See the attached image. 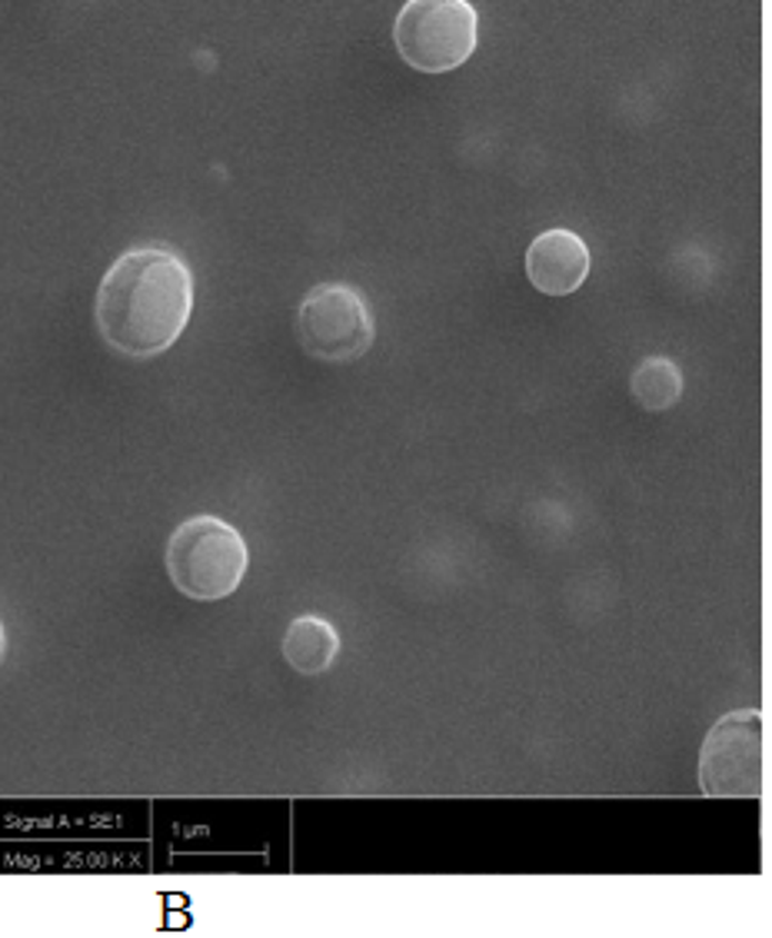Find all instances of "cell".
<instances>
[{
  "mask_svg": "<svg viewBox=\"0 0 772 938\" xmlns=\"http://www.w3.org/2000/svg\"><path fill=\"white\" fill-rule=\"evenodd\" d=\"M297 339L320 363H354L377 339L374 310L350 284H317L297 307Z\"/></svg>",
  "mask_w": 772,
  "mask_h": 938,
  "instance_id": "5",
  "label": "cell"
},
{
  "mask_svg": "<svg viewBox=\"0 0 772 938\" xmlns=\"http://www.w3.org/2000/svg\"><path fill=\"white\" fill-rule=\"evenodd\" d=\"M393 43L406 67L449 73L479 43V17L469 0H406L393 20Z\"/></svg>",
  "mask_w": 772,
  "mask_h": 938,
  "instance_id": "3",
  "label": "cell"
},
{
  "mask_svg": "<svg viewBox=\"0 0 772 938\" xmlns=\"http://www.w3.org/2000/svg\"><path fill=\"white\" fill-rule=\"evenodd\" d=\"M630 393L646 413H666L683 399V373L666 356H650L630 373Z\"/></svg>",
  "mask_w": 772,
  "mask_h": 938,
  "instance_id": "8",
  "label": "cell"
},
{
  "mask_svg": "<svg viewBox=\"0 0 772 938\" xmlns=\"http://www.w3.org/2000/svg\"><path fill=\"white\" fill-rule=\"evenodd\" d=\"M593 257L576 230L553 227L543 230L526 250V277L546 297H570L590 277Z\"/></svg>",
  "mask_w": 772,
  "mask_h": 938,
  "instance_id": "6",
  "label": "cell"
},
{
  "mask_svg": "<svg viewBox=\"0 0 772 938\" xmlns=\"http://www.w3.org/2000/svg\"><path fill=\"white\" fill-rule=\"evenodd\" d=\"M3 652H7V632H3V623H0V659H3Z\"/></svg>",
  "mask_w": 772,
  "mask_h": 938,
  "instance_id": "9",
  "label": "cell"
},
{
  "mask_svg": "<svg viewBox=\"0 0 772 938\" xmlns=\"http://www.w3.org/2000/svg\"><path fill=\"white\" fill-rule=\"evenodd\" d=\"M280 652H284L287 665L297 669L300 675H320L337 662L340 635L334 623H327L320 616H297L284 632Z\"/></svg>",
  "mask_w": 772,
  "mask_h": 938,
  "instance_id": "7",
  "label": "cell"
},
{
  "mask_svg": "<svg viewBox=\"0 0 772 938\" xmlns=\"http://www.w3.org/2000/svg\"><path fill=\"white\" fill-rule=\"evenodd\" d=\"M167 576L194 603L234 596L250 570V550L240 530L220 516H190L167 540Z\"/></svg>",
  "mask_w": 772,
  "mask_h": 938,
  "instance_id": "2",
  "label": "cell"
},
{
  "mask_svg": "<svg viewBox=\"0 0 772 938\" xmlns=\"http://www.w3.org/2000/svg\"><path fill=\"white\" fill-rule=\"evenodd\" d=\"M194 316V270L170 247H133L103 274L93 319L107 346L130 359L167 353Z\"/></svg>",
  "mask_w": 772,
  "mask_h": 938,
  "instance_id": "1",
  "label": "cell"
},
{
  "mask_svg": "<svg viewBox=\"0 0 772 938\" xmlns=\"http://www.w3.org/2000/svg\"><path fill=\"white\" fill-rule=\"evenodd\" d=\"M766 786V715L736 709L713 722L700 749V792L710 799H760Z\"/></svg>",
  "mask_w": 772,
  "mask_h": 938,
  "instance_id": "4",
  "label": "cell"
}]
</instances>
